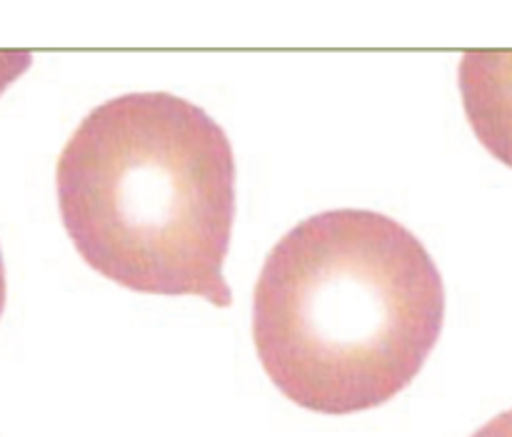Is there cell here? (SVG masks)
I'll return each instance as SVG.
<instances>
[{"mask_svg": "<svg viewBox=\"0 0 512 437\" xmlns=\"http://www.w3.org/2000/svg\"><path fill=\"white\" fill-rule=\"evenodd\" d=\"M443 323L438 265L405 225L373 210H328L295 225L255 285L263 370L320 415L363 413L403 393Z\"/></svg>", "mask_w": 512, "mask_h": 437, "instance_id": "obj_1", "label": "cell"}, {"mask_svg": "<svg viewBox=\"0 0 512 437\" xmlns=\"http://www.w3.org/2000/svg\"><path fill=\"white\" fill-rule=\"evenodd\" d=\"M55 188L65 230L95 273L135 293L233 303L223 263L235 158L203 108L170 93L98 105L65 143Z\"/></svg>", "mask_w": 512, "mask_h": 437, "instance_id": "obj_2", "label": "cell"}, {"mask_svg": "<svg viewBox=\"0 0 512 437\" xmlns=\"http://www.w3.org/2000/svg\"><path fill=\"white\" fill-rule=\"evenodd\" d=\"M458 85L478 140L512 168V50L465 53Z\"/></svg>", "mask_w": 512, "mask_h": 437, "instance_id": "obj_3", "label": "cell"}, {"mask_svg": "<svg viewBox=\"0 0 512 437\" xmlns=\"http://www.w3.org/2000/svg\"><path fill=\"white\" fill-rule=\"evenodd\" d=\"M33 63V55L28 50H0V95L13 85Z\"/></svg>", "mask_w": 512, "mask_h": 437, "instance_id": "obj_4", "label": "cell"}, {"mask_svg": "<svg viewBox=\"0 0 512 437\" xmlns=\"http://www.w3.org/2000/svg\"><path fill=\"white\" fill-rule=\"evenodd\" d=\"M473 437H512V410L500 413L498 418H493L488 425H483Z\"/></svg>", "mask_w": 512, "mask_h": 437, "instance_id": "obj_5", "label": "cell"}, {"mask_svg": "<svg viewBox=\"0 0 512 437\" xmlns=\"http://www.w3.org/2000/svg\"><path fill=\"white\" fill-rule=\"evenodd\" d=\"M5 308V265H3V253H0V315Z\"/></svg>", "mask_w": 512, "mask_h": 437, "instance_id": "obj_6", "label": "cell"}]
</instances>
